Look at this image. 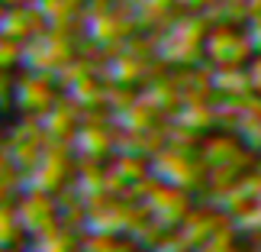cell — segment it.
Returning a JSON list of instances; mask_svg holds the SVG:
<instances>
[]
</instances>
